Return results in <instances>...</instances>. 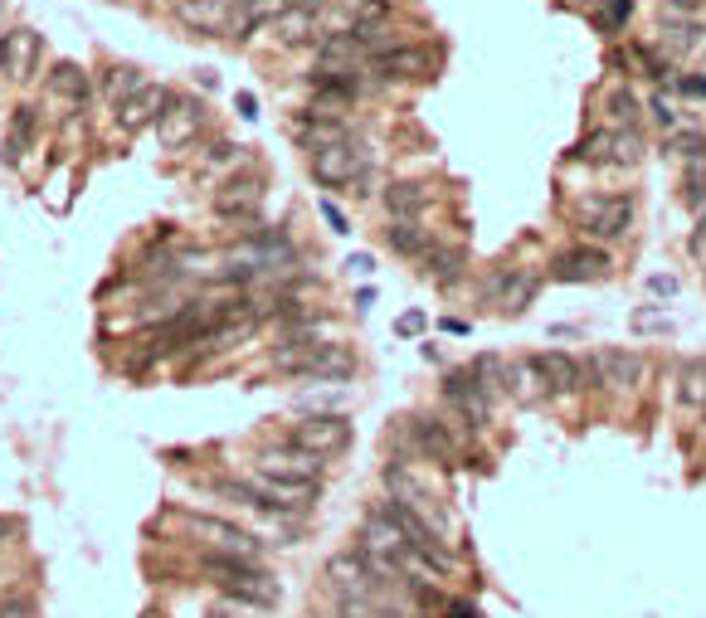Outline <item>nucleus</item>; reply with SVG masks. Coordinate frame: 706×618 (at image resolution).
Listing matches in <instances>:
<instances>
[{"mask_svg":"<svg viewBox=\"0 0 706 618\" xmlns=\"http://www.w3.org/2000/svg\"><path fill=\"white\" fill-rule=\"evenodd\" d=\"M200 575H210L235 604H253V609H273V604L283 599V585H278L259 560H243V555L200 550Z\"/></svg>","mask_w":706,"mask_h":618,"instance_id":"nucleus-1","label":"nucleus"},{"mask_svg":"<svg viewBox=\"0 0 706 618\" xmlns=\"http://www.w3.org/2000/svg\"><path fill=\"white\" fill-rule=\"evenodd\" d=\"M273 370H283V375H298V380H341L356 375V351L341 341H283L273 356Z\"/></svg>","mask_w":706,"mask_h":618,"instance_id":"nucleus-2","label":"nucleus"},{"mask_svg":"<svg viewBox=\"0 0 706 618\" xmlns=\"http://www.w3.org/2000/svg\"><path fill=\"white\" fill-rule=\"evenodd\" d=\"M283 443H292V449H302V453H312V459H336V453L351 449V419L336 414V410L302 414L298 424L288 429Z\"/></svg>","mask_w":706,"mask_h":618,"instance_id":"nucleus-3","label":"nucleus"},{"mask_svg":"<svg viewBox=\"0 0 706 618\" xmlns=\"http://www.w3.org/2000/svg\"><path fill=\"white\" fill-rule=\"evenodd\" d=\"M575 225L590 239H624L633 225V200L629 195H594V200L575 205Z\"/></svg>","mask_w":706,"mask_h":618,"instance_id":"nucleus-4","label":"nucleus"},{"mask_svg":"<svg viewBox=\"0 0 706 618\" xmlns=\"http://www.w3.org/2000/svg\"><path fill=\"white\" fill-rule=\"evenodd\" d=\"M444 400L454 404V410L463 414V424H473V429H482L487 419H492V385H482V375L473 365L468 370H448Z\"/></svg>","mask_w":706,"mask_h":618,"instance_id":"nucleus-5","label":"nucleus"},{"mask_svg":"<svg viewBox=\"0 0 706 618\" xmlns=\"http://www.w3.org/2000/svg\"><path fill=\"white\" fill-rule=\"evenodd\" d=\"M365 166H371V156H365V146H356V142L326 146V152L312 156V176H316V185H326V190L356 185L365 176Z\"/></svg>","mask_w":706,"mask_h":618,"instance_id":"nucleus-6","label":"nucleus"},{"mask_svg":"<svg viewBox=\"0 0 706 618\" xmlns=\"http://www.w3.org/2000/svg\"><path fill=\"white\" fill-rule=\"evenodd\" d=\"M253 473L288 477V482H322L326 459H312V453L292 449V443H278V449H263L259 459H253Z\"/></svg>","mask_w":706,"mask_h":618,"instance_id":"nucleus-7","label":"nucleus"},{"mask_svg":"<svg viewBox=\"0 0 706 618\" xmlns=\"http://www.w3.org/2000/svg\"><path fill=\"white\" fill-rule=\"evenodd\" d=\"M405 453H414V459H434V463H454L458 443L434 414H414L405 424Z\"/></svg>","mask_w":706,"mask_h":618,"instance_id":"nucleus-8","label":"nucleus"},{"mask_svg":"<svg viewBox=\"0 0 706 618\" xmlns=\"http://www.w3.org/2000/svg\"><path fill=\"white\" fill-rule=\"evenodd\" d=\"M170 103H176V93L162 89V83H146V89H137L127 103L117 107V127L127 132V137H132V132H142V127H156V122L166 117Z\"/></svg>","mask_w":706,"mask_h":618,"instance_id":"nucleus-9","label":"nucleus"},{"mask_svg":"<svg viewBox=\"0 0 706 618\" xmlns=\"http://www.w3.org/2000/svg\"><path fill=\"white\" fill-rule=\"evenodd\" d=\"M259 205H263V176L243 171V176L225 181L215 190V215L225 219H259Z\"/></svg>","mask_w":706,"mask_h":618,"instance_id":"nucleus-10","label":"nucleus"},{"mask_svg":"<svg viewBox=\"0 0 706 618\" xmlns=\"http://www.w3.org/2000/svg\"><path fill=\"white\" fill-rule=\"evenodd\" d=\"M40 59H44V40L34 30H10V34H0V69L10 73L15 83L24 79H34V69H40Z\"/></svg>","mask_w":706,"mask_h":618,"instance_id":"nucleus-11","label":"nucleus"},{"mask_svg":"<svg viewBox=\"0 0 706 618\" xmlns=\"http://www.w3.org/2000/svg\"><path fill=\"white\" fill-rule=\"evenodd\" d=\"M205 127V103H195V97H176V103L166 107V117L156 122V132H162V146L166 152H180V146H190L200 137Z\"/></svg>","mask_w":706,"mask_h":618,"instance_id":"nucleus-12","label":"nucleus"},{"mask_svg":"<svg viewBox=\"0 0 706 618\" xmlns=\"http://www.w3.org/2000/svg\"><path fill=\"white\" fill-rule=\"evenodd\" d=\"M531 365H536V375H541L546 394H575V390H584V361H575L570 351H536Z\"/></svg>","mask_w":706,"mask_h":618,"instance_id":"nucleus-13","label":"nucleus"},{"mask_svg":"<svg viewBox=\"0 0 706 618\" xmlns=\"http://www.w3.org/2000/svg\"><path fill=\"white\" fill-rule=\"evenodd\" d=\"M190 531L210 540L219 555H243V560H259V550H263L259 536H249V531H239V526H229V522H215V516H195Z\"/></svg>","mask_w":706,"mask_h":618,"instance_id":"nucleus-14","label":"nucleus"},{"mask_svg":"<svg viewBox=\"0 0 706 618\" xmlns=\"http://www.w3.org/2000/svg\"><path fill=\"white\" fill-rule=\"evenodd\" d=\"M609 254L600 249H565V254H556L551 258V278L556 282H600L609 278Z\"/></svg>","mask_w":706,"mask_h":618,"instance_id":"nucleus-15","label":"nucleus"},{"mask_svg":"<svg viewBox=\"0 0 706 618\" xmlns=\"http://www.w3.org/2000/svg\"><path fill=\"white\" fill-rule=\"evenodd\" d=\"M594 370H600V390H633L643 380V356L624 351V346H604L594 356Z\"/></svg>","mask_w":706,"mask_h":618,"instance_id":"nucleus-16","label":"nucleus"},{"mask_svg":"<svg viewBox=\"0 0 706 618\" xmlns=\"http://www.w3.org/2000/svg\"><path fill=\"white\" fill-rule=\"evenodd\" d=\"M371 69L381 73V79H429V73H434V59H429V49L395 44V49H385V54H375Z\"/></svg>","mask_w":706,"mask_h":618,"instance_id":"nucleus-17","label":"nucleus"},{"mask_svg":"<svg viewBox=\"0 0 706 618\" xmlns=\"http://www.w3.org/2000/svg\"><path fill=\"white\" fill-rule=\"evenodd\" d=\"M292 137H298L302 152H326V146H341V142H351L346 137V122L341 117H316V113H302V117H292Z\"/></svg>","mask_w":706,"mask_h":618,"instance_id":"nucleus-18","label":"nucleus"},{"mask_svg":"<svg viewBox=\"0 0 706 618\" xmlns=\"http://www.w3.org/2000/svg\"><path fill=\"white\" fill-rule=\"evenodd\" d=\"M536 288H541V278H536L531 268H511V274H497V278H492V298L502 302L507 317L527 312L531 298H536Z\"/></svg>","mask_w":706,"mask_h":618,"instance_id":"nucleus-19","label":"nucleus"},{"mask_svg":"<svg viewBox=\"0 0 706 618\" xmlns=\"http://www.w3.org/2000/svg\"><path fill=\"white\" fill-rule=\"evenodd\" d=\"M176 20L200 34H225L229 0H176Z\"/></svg>","mask_w":706,"mask_h":618,"instance_id":"nucleus-20","label":"nucleus"},{"mask_svg":"<svg viewBox=\"0 0 706 618\" xmlns=\"http://www.w3.org/2000/svg\"><path fill=\"white\" fill-rule=\"evenodd\" d=\"M463 268H468V254L463 249H434L424 254V278L429 282H438V288H454V282L463 278Z\"/></svg>","mask_w":706,"mask_h":618,"instance_id":"nucleus-21","label":"nucleus"},{"mask_svg":"<svg viewBox=\"0 0 706 618\" xmlns=\"http://www.w3.org/2000/svg\"><path fill=\"white\" fill-rule=\"evenodd\" d=\"M424 205H429V185H424V181H395L385 190V209L395 219H414Z\"/></svg>","mask_w":706,"mask_h":618,"instance_id":"nucleus-22","label":"nucleus"},{"mask_svg":"<svg viewBox=\"0 0 706 618\" xmlns=\"http://www.w3.org/2000/svg\"><path fill=\"white\" fill-rule=\"evenodd\" d=\"M385 244H390V249H395L399 258H424V254L434 249V244H429V234H424L419 225H414V219H395V225L385 229Z\"/></svg>","mask_w":706,"mask_h":618,"instance_id":"nucleus-23","label":"nucleus"},{"mask_svg":"<svg viewBox=\"0 0 706 618\" xmlns=\"http://www.w3.org/2000/svg\"><path fill=\"white\" fill-rule=\"evenodd\" d=\"M502 385H507L511 400H521V404H536V400L546 394L541 375H536V365H531V356H527V361H511V365H507V380H502Z\"/></svg>","mask_w":706,"mask_h":618,"instance_id":"nucleus-24","label":"nucleus"},{"mask_svg":"<svg viewBox=\"0 0 706 618\" xmlns=\"http://www.w3.org/2000/svg\"><path fill=\"white\" fill-rule=\"evenodd\" d=\"M273 30H278V40H283L288 49H298V44H308L316 34V16H312V10H302V6H292L288 16L273 20Z\"/></svg>","mask_w":706,"mask_h":618,"instance_id":"nucleus-25","label":"nucleus"},{"mask_svg":"<svg viewBox=\"0 0 706 618\" xmlns=\"http://www.w3.org/2000/svg\"><path fill=\"white\" fill-rule=\"evenodd\" d=\"M49 89H54L59 97H69V103H89V73H83L79 64H54V73H49Z\"/></svg>","mask_w":706,"mask_h":618,"instance_id":"nucleus-26","label":"nucleus"},{"mask_svg":"<svg viewBox=\"0 0 706 618\" xmlns=\"http://www.w3.org/2000/svg\"><path fill=\"white\" fill-rule=\"evenodd\" d=\"M575 161H590V166H614V127L590 132V137L575 146Z\"/></svg>","mask_w":706,"mask_h":618,"instance_id":"nucleus-27","label":"nucleus"},{"mask_svg":"<svg viewBox=\"0 0 706 618\" xmlns=\"http://www.w3.org/2000/svg\"><path fill=\"white\" fill-rule=\"evenodd\" d=\"M34 107H15V122H10V142H6V161H20L34 142Z\"/></svg>","mask_w":706,"mask_h":618,"instance_id":"nucleus-28","label":"nucleus"},{"mask_svg":"<svg viewBox=\"0 0 706 618\" xmlns=\"http://www.w3.org/2000/svg\"><path fill=\"white\" fill-rule=\"evenodd\" d=\"M137 89H146V79L137 69H107V79H103V93H107V103L122 107Z\"/></svg>","mask_w":706,"mask_h":618,"instance_id":"nucleus-29","label":"nucleus"},{"mask_svg":"<svg viewBox=\"0 0 706 618\" xmlns=\"http://www.w3.org/2000/svg\"><path fill=\"white\" fill-rule=\"evenodd\" d=\"M682 400L697 404V410H706V361H687L682 365Z\"/></svg>","mask_w":706,"mask_h":618,"instance_id":"nucleus-30","label":"nucleus"},{"mask_svg":"<svg viewBox=\"0 0 706 618\" xmlns=\"http://www.w3.org/2000/svg\"><path fill=\"white\" fill-rule=\"evenodd\" d=\"M697 24L692 20H663V49H673V54H687L692 44H697Z\"/></svg>","mask_w":706,"mask_h":618,"instance_id":"nucleus-31","label":"nucleus"},{"mask_svg":"<svg viewBox=\"0 0 706 618\" xmlns=\"http://www.w3.org/2000/svg\"><path fill=\"white\" fill-rule=\"evenodd\" d=\"M648 146H643V137H638V127H614V166H633Z\"/></svg>","mask_w":706,"mask_h":618,"instance_id":"nucleus-32","label":"nucleus"},{"mask_svg":"<svg viewBox=\"0 0 706 618\" xmlns=\"http://www.w3.org/2000/svg\"><path fill=\"white\" fill-rule=\"evenodd\" d=\"M604 107H609V117H614L619 127H633V122H638V97H633L629 89H614L604 97Z\"/></svg>","mask_w":706,"mask_h":618,"instance_id":"nucleus-33","label":"nucleus"},{"mask_svg":"<svg viewBox=\"0 0 706 618\" xmlns=\"http://www.w3.org/2000/svg\"><path fill=\"white\" fill-rule=\"evenodd\" d=\"M682 200L687 205H706V156L687 161V176H682Z\"/></svg>","mask_w":706,"mask_h":618,"instance_id":"nucleus-34","label":"nucleus"},{"mask_svg":"<svg viewBox=\"0 0 706 618\" xmlns=\"http://www.w3.org/2000/svg\"><path fill=\"white\" fill-rule=\"evenodd\" d=\"M667 152H677L687 161H702L706 156V137H702V132H673V137H667Z\"/></svg>","mask_w":706,"mask_h":618,"instance_id":"nucleus-35","label":"nucleus"},{"mask_svg":"<svg viewBox=\"0 0 706 618\" xmlns=\"http://www.w3.org/2000/svg\"><path fill=\"white\" fill-rule=\"evenodd\" d=\"M292 6H298V0H243V10H249V20H253V24H263V20H278V16H288Z\"/></svg>","mask_w":706,"mask_h":618,"instance_id":"nucleus-36","label":"nucleus"},{"mask_svg":"<svg viewBox=\"0 0 706 618\" xmlns=\"http://www.w3.org/2000/svg\"><path fill=\"white\" fill-rule=\"evenodd\" d=\"M629 16H633V0H600V24H604V30L629 24Z\"/></svg>","mask_w":706,"mask_h":618,"instance_id":"nucleus-37","label":"nucleus"},{"mask_svg":"<svg viewBox=\"0 0 706 618\" xmlns=\"http://www.w3.org/2000/svg\"><path fill=\"white\" fill-rule=\"evenodd\" d=\"M633 331H667V312H657V307H643V312L633 317Z\"/></svg>","mask_w":706,"mask_h":618,"instance_id":"nucleus-38","label":"nucleus"},{"mask_svg":"<svg viewBox=\"0 0 706 618\" xmlns=\"http://www.w3.org/2000/svg\"><path fill=\"white\" fill-rule=\"evenodd\" d=\"M653 117H657V122H663V127H667V132H673V127H677V107H673V103H667V97H663V93H657V97H653Z\"/></svg>","mask_w":706,"mask_h":618,"instance_id":"nucleus-39","label":"nucleus"},{"mask_svg":"<svg viewBox=\"0 0 706 618\" xmlns=\"http://www.w3.org/2000/svg\"><path fill=\"white\" fill-rule=\"evenodd\" d=\"M243 146H229V142H219L210 156H205V166H229V161H239Z\"/></svg>","mask_w":706,"mask_h":618,"instance_id":"nucleus-40","label":"nucleus"},{"mask_svg":"<svg viewBox=\"0 0 706 618\" xmlns=\"http://www.w3.org/2000/svg\"><path fill=\"white\" fill-rule=\"evenodd\" d=\"M395 331H399V337H419V331H424V312H405V317L395 321Z\"/></svg>","mask_w":706,"mask_h":618,"instance_id":"nucleus-41","label":"nucleus"},{"mask_svg":"<svg viewBox=\"0 0 706 618\" xmlns=\"http://www.w3.org/2000/svg\"><path fill=\"white\" fill-rule=\"evenodd\" d=\"M687 249H692V258H702V264H706V219H702V225H697V229H692Z\"/></svg>","mask_w":706,"mask_h":618,"instance_id":"nucleus-42","label":"nucleus"},{"mask_svg":"<svg viewBox=\"0 0 706 618\" xmlns=\"http://www.w3.org/2000/svg\"><path fill=\"white\" fill-rule=\"evenodd\" d=\"M648 288L657 292V298H673V292H677V278H663V274H657V278H648Z\"/></svg>","mask_w":706,"mask_h":618,"instance_id":"nucleus-43","label":"nucleus"},{"mask_svg":"<svg viewBox=\"0 0 706 618\" xmlns=\"http://www.w3.org/2000/svg\"><path fill=\"white\" fill-rule=\"evenodd\" d=\"M677 93H687V97H706V79H677Z\"/></svg>","mask_w":706,"mask_h":618,"instance_id":"nucleus-44","label":"nucleus"},{"mask_svg":"<svg viewBox=\"0 0 706 618\" xmlns=\"http://www.w3.org/2000/svg\"><path fill=\"white\" fill-rule=\"evenodd\" d=\"M322 215H326V219H332V229H336V234H346V215H341V209H336V205H322Z\"/></svg>","mask_w":706,"mask_h":618,"instance_id":"nucleus-45","label":"nucleus"},{"mask_svg":"<svg viewBox=\"0 0 706 618\" xmlns=\"http://www.w3.org/2000/svg\"><path fill=\"white\" fill-rule=\"evenodd\" d=\"M346 268H351V274H371V268H375V258H371V254H356Z\"/></svg>","mask_w":706,"mask_h":618,"instance_id":"nucleus-46","label":"nucleus"},{"mask_svg":"<svg viewBox=\"0 0 706 618\" xmlns=\"http://www.w3.org/2000/svg\"><path fill=\"white\" fill-rule=\"evenodd\" d=\"M667 6H673V10H682V16H687V10H702L706 0H667Z\"/></svg>","mask_w":706,"mask_h":618,"instance_id":"nucleus-47","label":"nucleus"},{"mask_svg":"<svg viewBox=\"0 0 706 618\" xmlns=\"http://www.w3.org/2000/svg\"><path fill=\"white\" fill-rule=\"evenodd\" d=\"M239 113L243 117H259V113H253V93H239Z\"/></svg>","mask_w":706,"mask_h":618,"instance_id":"nucleus-48","label":"nucleus"},{"mask_svg":"<svg viewBox=\"0 0 706 618\" xmlns=\"http://www.w3.org/2000/svg\"><path fill=\"white\" fill-rule=\"evenodd\" d=\"M215 618H243V614H235V604H219Z\"/></svg>","mask_w":706,"mask_h":618,"instance_id":"nucleus-49","label":"nucleus"},{"mask_svg":"<svg viewBox=\"0 0 706 618\" xmlns=\"http://www.w3.org/2000/svg\"><path fill=\"white\" fill-rule=\"evenodd\" d=\"M454 618H478V609H468V604H454Z\"/></svg>","mask_w":706,"mask_h":618,"instance_id":"nucleus-50","label":"nucleus"},{"mask_svg":"<svg viewBox=\"0 0 706 618\" xmlns=\"http://www.w3.org/2000/svg\"><path fill=\"white\" fill-rule=\"evenodd\" d=\"M594 6H600V0H594Z\"/></svg>","mask_w":706,"mask_h":618,"instance_id":"nucleus-51","label":"nucleus"}]
</instances>
